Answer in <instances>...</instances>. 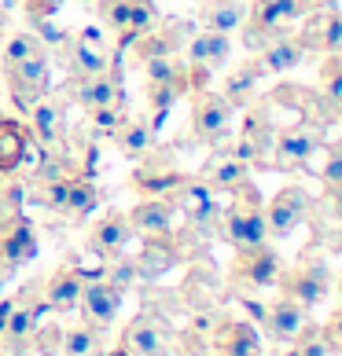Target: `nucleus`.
<instances>
[{"label":"nucleus","instance_id":"nucleus-40","mask_svg":"<svg viewBox=\"0 0 342 356\" xmlns=\"http://www.w3.org/2000/svg\"><path fill=\"white\" fill-rule=\"evenodd\" d=\"M210 33V30H206ZM228 51H232V41H228V33H210V41H206V70L214 74L221 70L228 63Z\"/></svg>","mask_w":342,"mask_h":356},{"label":"nucleus","instance_id":"nucleus-6","mask_svg":"<svg viewBox=\"0 0 342 356\" xmlns=\"http://www.w3.org/2000/svg\"><path fill=\"white\" fill-rule=\"evenodd\" d=\"M232 103L221 92H195V111H192V136L199 143H217L228 136L232 125Z\"/></svg>","mask_w":342,"mask_h":356},{"label":"nucleus","instance_id":"nucleus-38","mask_svg":"<svg viewBox=\"0 0 342 356\" xmlns=\"http://www.w3.org/2000/svg\"><path fill=\"white\" fill-rule=\"evenodd\" d=\"M88 122H92V133L114 136V129L125 122V107H122V103H111V107H96V111H88Z\"/></svg>","mask_w":342,"mask_h":356},{"label":"nucleus","instance_id":"nucleus-25","mask_svg":"<svg viewBox=\"0 0 342 356\" xmlns=\"http://www.w3.org/2000/svg\"><path fill=\"white\" fill-rule=\"evenodd\" d=\"M114 143L125 158H148L151 147H155V125L148 118H125V122L114 129Z\"/></svg>","mask_w":342,"mask_h":356},{"label":"nucleus","instance_id":"nucleus-28","mask_svg":"<svg viewBox=\"0 0 342 356\" xmlns=\"http://www.w3.org/2000/svg\"><path fill=\"white\" fill-rule=\"evenodd\" d=\"M261 77H265V74H261L258 63H243L240 70H232V74H228L225 92H221V96L232 103V111H240V107H247V103L254 99V92H258V81H261Z\"/></svg>","mask_w":342,"mask_h":356},{"label":"nucleus","instance_id":"nucleus-1","mask_svg":"<svg viewBox=\"0 0 342 356\" xmlns=\"http://www.w3.org/2000/svg\"><path fill=\"white\" fill-rule=\"evenodd\" d=\"M276 286H280V294L298 301L306 312L317 309L320 301L327 298V290H332V272H327V261L320 254V246H309L306 254H298L295 265L280 272Z\"/></svg>","mask_w":342,"mask_h":356},{"label":"nucleus","instance_id":"nucleus-22","mask_svg":"<svg viewBox=\"0 0 342 356\" xmlns=\"http://www.w3.org/2000/svg\"><path fill=\"white\" fill-rule=\"evenodd\" d=\"M26 118H30V136L41 143V147H52V143L63 136V99L59 96L37 99L33 111Z\"/></svg>","mask_w":342,"mask_h":356},{"label":"nucleus","instance_id":"nucleus-3","mask_svg":"<svg viewBox=\"0 0 342 356\" xmlns=\"http://www.w3.org/2000/svg\"><path fill=\"white\" fill-rule=\"evenodd\" d=\"M235 265H232V286L240 294H261V290L276 286L280 280V254L265 243V246H254V250H235Z\"/></svg>","mask_w":342,"mask_h":356},{"label":"nucleus","instance_id":"nucleus-48","mask_svg":"<svg viewBox=\"0 0 342 356\" xmlns=\"http://www.w3.org/2000/svg\"><path fill=\"white\" fill-rule=\"evenodd\" d=\"M0 356H26V349H8V346H0Z\"/></svg>","mask_w":342,"mask_h":356},{"label":"nucleus","instance_id":"nucleus-50","mask_svg":"<svg viewBox=\"0 0 342 356\" xmlns=\"http://www.w3.org/2000/svg\"><path fill=\"white\" fill-rule=\"evenodd\" d=\"M335 114H339V118H342V103H339V107H335Z\"/></svg>","mask_w":342,"mask_h":356},{"label":"nucleus","instance_id":"nucleus-30","mask_svg":"<svg viewBox=\"0 0 342 356\" xmlns=\"http://www.w3.org/2000/svg\"><path fill=\"white\" fill-rule=\"evenodd\" d=\"M59 353L63 356H103V341H100V331L92 327H67L59 331Z\"/></svg>","mask_w":342,"mask_h":356},{"label":"nucleus","instance_id":"nucleus-44","mask_svg":"<svg viewBox=\"0 0 342 356\" xmlns=\"http://www.w3.org/2000/svg\"><path fill=\"white\" fill-rule=\"evenodd\" d=\"M59 8H63V0H26V11H30V19H52Z\"/></svg>","mask_w":342,"mask_h":356},{"label":"nucleus","instance_id":"nucleus-15","mask_svg":"<svg viewBox=\"0 0 342 356\" xmlns=\"http://www.w3.org/2000/svg\"><path fill=\"white\" fill-rule=\"evenodd\" d=\"M261 323H265V334L272 341H295V334L309 323V312L302 309L298 301H291L287 294H280L272 305L261 309Z\"/></svg>","mask_w":342,"mask_h":356},{"label":"nucleus","instance_id":"nucleus-20","mask_svg":"<svg viewBox=\"0 0 342 356\" xmlns=\"http://www.w3.org/2000/svg\"><path fill=\"white\" fill-rule=\"evenodd\" d=\"M74 99L85 111L111 107V103H122V85H118V77L111 70L96 74V77H74Z\"/></svg>","mask_w":342,"mask_h":356},{"label":"nucleus","instance_id":"nucleus-27","mask_svg":"<svg viewBox=\"0 0 342 356\" xmlns=\"http://www.w3.org/2000/svg\"><path fill=\"white\" fill-rule=\"evenodd\" d=\"M199 19H203V30L210 33H232L247 22V8L240 0H206Z\"/></svg>","mask_w":342,"mask_h":356},{"label":"nucleus","instance_id":"nucleus-43","mask_svg":"<svg viewBox=\"0 0 342 356\" xmlns=\"http://www.w3.org/2000/svg\"><path fill=\"white\" fill-rule=\"evenodd\" d=\"M327 346H332V353H342V309H335L332 316H327V323L320 327Z\"/></svg>","mask_w":342,"mask_h":356},{"label":"nucleus","instance_id":"nucleus-36","mask_svg":"<svg viewBox=\"0 0 342 356\" xmlns=\"http://www.w3.org/2000/svg\"><path fill=\"white\" fill-rule=\"evenodd\" d=\"M103 22L111 26L114 33H125L129 30V15H133V0H96Z\"/></svg>","mask_w":342,"mask_h":356},{"label":"nucleus","instance_id":"nucleus-39","mask_svg":"<svg viewBox=\"0 0 342 356\" xmlns=\"http://www.w3.org/2000/svg\"><path fill=\"white\" fill-rule=\"evenodd\" d=\"M320 180H324L327 195L342 199V140H339V143H332V151H327V162H324Z\"/></svg>","mask_w":342,"mask_h":356},{"label":"nucleus","instance_id":"nucleus-10","mask_svg":"<svg viewBox=\"0 0 342 356\" xmlns=\"http://www.w3.org/2000/svg\"><path fill=\"white\" fill-rule=\"evenodd\" d=\"M306 213H309V195L291 184L280 195H272V202H265V228L272 239H283V235H291L298 228Z\"/></svg>","mask_w":342,"mask_h":356},{"label":"nucleus","instance_id":"nucleus-31","mask_svg":"<svg viewBox=\"0 0 342 356\" xmlns=\"http://www.w3.org/2000/svg\"><path fill=\"white\" fill-rule=\"evenodd\" d=\"M100 195H96V184L88 177H70V188H67V206H63V213H70L74 220L88 217L92 209H96Z\"/></svg>","mask_w":342,"mask_h":356},{"label":"nucleus","instance_id":"nucleus-5","mask_svg":"<svg viewBox=\"0 0 342 356\" xmlns=\"http://www.w3.org/2000/svg\"><path fill=\"white\" fill-rule=\"evenodd\" d=\"M122 346L133 356H173V331L162 316L140 312L122 331Z\"/></svg>","mask_w":342,"mask_h":356},{"label":"nucleus","instance_id":"nucleus-7","mask_svg":"<svg viewBox=\"0 0 342 356\" xmlns=\"http://www.w3.org/2000/svg\"><path fill=\"white\" fill-rule=\"evenodd\" d=\"M298 15H302L298 0H258L254 11H251V37H247V41L261 51L276 33H283Z\"/></svg>","mask_w":342,"mask_h":356},{"label":"nucleus","instance_id":"nucleus-37","mask_svg":"<svg viewBox=\"0 0 342 356\" xmlns=\"http://www.w3.org/2000/svg\"><path fill=\"white\" fill-rule=\"evenodd\" d=\"M103 283H111L114 290H129L137 283V261H129V257H111V265L103 268Z\"/></svg>","mask_w":342,"mask_h":356},{"label":"nucleus","instance_id":"nucleus-16","mask_svg":"<svg viewBox=\"0 0 342 356\" xmlns=\"http://www.w3.org/2000/svg\"><path fill=\"white\" fill-rule=\"evenodd\" d=\"M173 202L180 206L184 220L195 224V228H214V224H217V202H214V191H210L203 180H184V188L173 195Z\"/></svg>","mask_w":342,"mask_h":356},{"label":"nucleus","instance_id":"nucleus-17","mask_svg":"<svg viewBox=\"0 0 342 356\" xmlns=\"http://www.w3.org/2000/svg\"><path fill=\"white\" fill-rule=\"evenodd\" d=\"M129 228L133 235H143V239H155V235H169L173 232V202L169 199H143L129 209Z\"/></svg>","mask_w":342,"mask_h":356},{"label":"nucleus","instance_id":"nucleus-2","mask_svg":"<svg viewBox=\"0 0 342 356\" xmlns=\"http://www.w3.org/2000/svg\"><path fill=\"white\" fill-rule=\"evenodd\" d=\"M235 199L225 209V235L235 250H254L269 243V228H265V202L251 180H243L232 191Z\"/></svg>","mask_w":342,"mask_h":356},{"label":"nucleus","instance_id":"nucleus-33","mask_svg":"<svg viewBox=\"0 0 342 356\" xmlns=\"http://www.w3.org/2000/svg\"><path fill=\"white\" fill-rule=\"evenodd\" d=\"M320 81H324V99L332 103V114H335V107L342 103V51H332V56H324Z\"/></svg>","mask_w":342,"mask_h":356},{"label":"nucleus","instance_id":"nucleus-35","mask_svg":"<svg viewBox=\"0 0 342 356\" xmlns=\"http://www.w3.org/2000/svg\"><path fill=\"white\" fill-rule=\"evenodd\" d=\"M33 51H45L41 41H37L33 33H11L8 41H4V48H0V63H4V67H11V63L33 56Z\"/></svg>","mask_w":342,"mask_h":356},{"label":"nucleus","instance_id":"nucleus-23","mask_svg":"<svg viewBox=\"0 0 342 356\" xmlns=\"http://www.w3.org/2000/svg\"><path fill=\"white\" fill-rule=\"evenodd\" d=\"M81 286H85L81 272L63 265V268L48 280V286H45V305H48L52 312H74L77 301H81Z\"/></svg>","mask_w":342,"mask_h":356},{"label":"nucleus","instance_id":"nucleus-11","mask_svg":"<svg viewBox=\"0 0 342 356\" xmlns=\"http://www.w3.org/2000/svg\"><path fill=\"white\" fill-rule=\"evenodd\" d=\"M30 290L33 286H26L19 294L15 309H11V316L4 320V327H0V346L26 349V346H30V338L37 334V327H41V316H45L48 305H37V301L30 298Z\"/></svg>","mask_w":342,"mask_h":356},{"label":"nucleus","instance_id":"nucleus-34","mask_svg":"<svg viewBox=\"0 0 342 356\" xmlns=\"http://www.w3.org/2000/svg\"><path fill=\"white\" fill-rule=\"evenodd\" d=\"M291 356H332V346H327V338H324V331H320L317 323H306L295 334Z\"/></svg>","mask_w":342,"mask_h":356},{"label":"nucleus","instance_id":"nucleus-19","mask_svg":"<svg viewBox=\"0 0 342 356\" xmlns=\"http://www.w3.org/2000/svg\"><path fill=\"white\" fill-rule=\"evenodd\" d=\"M217 356H261V338L247 320H225L214 331Z\"/></svg>","mask_w":342,"mask_h":356},{"label":"nucleus","instance_id":"nucleus-47","mask_svg":"<svg viewBox=\"0 0 342 356\" xmlns=\"http://www.w3.org/2000/svg\"><path fill=\"white\" fill-rule=\"evenodd\" d=\"M103 356H133V353H129V349L122 346V341H118V349H111V353H103Z\"/></svg>","mask_w":342,"mask_h":356},{"label":"nucleus","instance_id":"nucleus-51","mask_svg":"<svg viewBox=\"0 0 342 356\" xmlns=\"http://www.w3.org/2000/svg\"><path fill=\"white\" fill-rule=\"evenodd\" d=\"M81 4H92V0H81Z\"/></svg>","mask_w":342,"mask_h":356},{"label":"nucleus","instance_id":"nucleus-32","mask_svg":"<svg viewBox=\"0 0 342 356\" xmlns=\"http://www.w3.org/2000/svg\"><path fill=\"white\" fill-rule=\"evenodd\" d=\"M107 56H103V48H92V44H81L74 41L70 44V70L74 77H96V74H107Z\"/></svg>","mask_w":342,"mask_h":356},{"label":"nucleus","instance_id":"nucleus-46","mask_svg":"<svg viewBox=\"0 0 342 356\" xmlns=\"http://www.w3.org/2000/svg\"><path fill=\"white\" fill-rule=\"evenodd\" d=\"M332 4H335V0H298V11H306V15H309V11H324Z\"/></svg>","mask_w":342,"mask_h":356},{"label":"nucleus","instance_id":"nucleus-18","mask_svg":"<svg viewBox=\"0 0 342 356\" xmlns=\"http://www.w3.org/2000/svg\"><path fill=\"white\" fill-rule=\"evenodd\" d=\"M306 56H309V51L298 44V37L283 30V33H276L272 41L258 51L254 63L261 67V74H287V70H295Z\"/></svg>","mask_w":342,"mask_h":356},{"label":"nucleus","instance_id":"nucleus-29","mask_svg":"<svg viewBox=\"0 0 342 356\" xmlns=\"http://www.w3.org/2000/svg\"><path fill=\"white\" fill-rule=\"evenodd\" d=\"M177 261V246L169 243V235H155L143 246V257L137 261V275H162L166 268H173Z\"/></svg>","mask_w":342,"mask_h":356},{"label":"nucleus","instance_id":"nucleus-4","mask_svg":"<svg viewBox=\"0 0 342 356\" xmlns=\"http://www.w3.org/2000/svg\"><path fill=\"white\" fill-rule=\"evenodd\" d=\"M4 77H8V88H11V103H15L22 114H30L33 103L48 96V56L45 51H33V56L4 67Z\"/></svg>","mask_w":342,"mask_h":356},{"label":"nucleus","instance_id":"nucleus-21","mask_svg":"<svg viewBox=\"0 0 342 356\" xmlns=\"http://www.w3.org/2000/svg\"><path fill=\"white\" fill-rule=\"evenodd\" d=\"M199 180H203V184H206V188L214 191V195H217V191H235L243 180H251V165L240 162V158H235V154L228 151V154L210 158Z\"/></svg>","mask_w":342,"mask_h":356},{"label":"nucleus","instance_id":"nucleus-13","mask_svg":"<svg viewBox=\"0 0 342 356\" xmlns=\"http://www.w3.org/2000/svg\"><path fill=\"white\" fill-rule=\"evenodd\" d=\"M137 188L143 191V199H173V195L184 188V177L180 169L173 165V158H159V162H155V158H148V162H143L140 169H137Z\"/></svg>","mask_w":342,"mask_h":356},{"label":"nucleus","instance_id":"nucleus-8","mask_svg":"<svg viewBox=\"0 0 342 356\" xmlns=\"http://www.w3.org/2000/svg\"><path fill=\"white\" fill-rule=\"evenodd\" d=\"M298 44L306 51H317V56H332L342 51V11L324 8V11H309L302 30L295 33Z\"/></svg>","mask_w":342,"mask_h":356},{"label":"nucleus","instance_id":"nucleus-12","mask_svg":"<svg viewBox=\"0 0 342 356\" xmlns=\"http://www.w3.org/2000/svg\"><path fill=\"white\" fill-rule=\"evenodd\" d=\"M313 151H317V133H309V129H302V125L283 129V133L276 136L269 165L280 169V173H298V169H309Z\"/></svg>","mask_w":342,"mask_h":356},{"label":"nucleus","instance_id":"nucleus-45","mask_svg":"<svg viewBox=\"0 0 342 356\" xmlns=\"http://www.w3.org/2000/svg\"><path fill=\"white\" fill-rule=\"evenodd\" d=\"M77 41H81V44H92V48H100V44H103V37H100V26H85Z\"/></svg>","mask_w":342,"mask_h":356},{"label":"nucleus","instance_id":"nucleus-9","mask_svg":"<svg viewBox=\"0 0 342 356\" xmlns=\"http://www.w3.org/2000/svg\"><path fill=\"white\" fill-rule=\"evenodd\" d=\"M77 309L85 316V327L92 331H107V327L118 320V309H122V290H114L111 283L103 280H92L81 286V301H77Z\"/></svg>","mask_w":342,"mask_h":356},{"label":"nucleus","instance_id":"nucleus-26","mask_svg":"<svg viewBox=\"0 0 342 356\" xmlns=\"http://www.w3.org/2000/svg\"><path fill=\"white\" fill-rule=\"evenodd\" d=\"M0 254L8 265H22L37 254V239H33V224L26 217H15L11 224H4V239H0Z\"/></svg>","mask_w":342,"mask_h":356},{"label":"nucleus","instance_id":"nucleus-41","mask_svg":"<svg viewBox=\"0 0 342 356\" xmlns=\"http://www.w3.org/2000/svg\"><path fill=\"white\" fill-rule=\"evenodd\" d=\"M180 96V88H173V85H151V92H148V103H151V111L155 114H166L169 107H173V99Z\"/></svg>","mask_w":342,"mask_h":356},{"label":"nucleus","instance_id":"nucleus-49","mask_svg":"<svg viewBox=\"0 0 342 356\" xmlns=\"http://www.w3.org/2000/svg\"><path fill=\"white\" fill-rule=\"evenodd\" d=\"M339 294H342V268H339Z\"/></svg>","mask_w":342,"mask_h":356},{"label":"nucleus","instance_id":"nucleus-24","mask_svg":"<svg viewBox=\"0 0 342 356\" xmlns=\"http://www.w3.org/2000/svg\"><path fill=\"white\" fill-rule=\"evenodd\" d=\"M26 151H30V133H26V125H19L15 118H0V177L15 173L26 162Z\"/></svg>","mask_w":342,"mask_h":356},{"label":"nucleus","instance_id":"nucleus-42","mask_svg":"<svg viewBox=\"0 0 342 356\" xmlns=\"http://www.w3.org/2000/svg\"><path fill=\"white\" fill-rule=\"evenodd\" d=\"M37 22V41H41V48L48 44V48H67V37H63V30H59V26H52L48 19H33Z\"/></svg>","mask_w":342,"mask_h":356},{"label":"nucleus","instance_id":"nucleus-14","mask_svg":"<svg viewBox=\"0 0 342 356\" xmlns=\"http://www.w3.org/2000/svg\"><path fill=\"white\" fill-rule=\"evenodd\" d=\"M133 239V228H129V217L118 213V209H107L88 232V250L100 257H118L125 254V243Z\"/></svg>","mask_w":342,"mask_h":356}]
</instances>
